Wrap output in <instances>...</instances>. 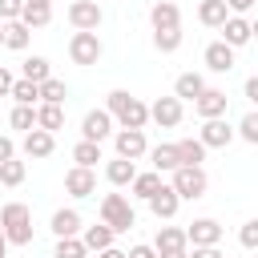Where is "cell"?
Listing matches in <instances>:
<instances>
[{
    "instance_id": "31",
    "label": "cell",
    "mask_w": 258,
    "mask_h": 258,
    "mask_svg": "<svg viewBox=\"0 0 258 258\" xmlns=\"http://www.w3.org/2000/svg\"><path fill=\"white\" fill-rule=\"evenodd\" d=\"M24 173H28V165H24L20 157H8V161H0V185L16 189V185L24 181Z\"/></svg>"
},
{
    "instance_id": "14",
    "label": "cell",
    "mask_w": 258,
    "mask_h": 258,
    "mask_svg": "<svg viewBox=\"0 0 258 258\" xmlns=\"http://www.w3.org/2000/svg\"><path fill=\"white\" fill-rule=\"evenodd\" d=\"M185 238H189V246H218L222 242V226H218V218H194L185 226Z\"/></svg>"
},
{
    "instance_id": "40",
    "label": "cell",
    "mask_w": 258,
    "mask_h": 258,
    "mask_svg": "<svg viewBox=\"0 0 258 258\" xmlns=\"http://www.w3.org/2000/svg\"><path fill=\"white\" fill-rule=\"evenodd\" d=\"M238 242H242L246 250H258V218L242 222V230H238Z\"/></svg>"
},
{
    "instance_id": "2",
    "label": "cell",
    "mask_w": 258,
    "mask_h": 258,
    "mask_svg": "<svg viewBox=\"0 0 258 258\" xmlns=\"http://www.w3.org/2000/svg\"><path fill=\"white\" fill-rule=\"evenodd\" d=\"M0 226H4V234H8L12 246H28V242H32V210H28L24 202L0 206Z\"/></svg>"
},
{
    "instance_id": "36",
    "label": "cell",
    "mask_w": 258,
    "mask_h": 258,
    "mask_svg": "<svg viewBox=\"0 0 258 258\" xmlns=\"http://www.w3.org/2000/svg\"><path fill=\"white\" fill-rule=\"evenodd\" d=\"M12 101H16V105H36V101H40V85L28 81V77H20V81L12 85Z\"/></svg>"
},
{
    "instance_id": "48",
    "label": "cell",
    "mask_w": 258,
    "mask_h": 258,
    "mask_svg": "<svg viewBox=\"0 0 258 258\" xmlns=\"http://www.w3.org/2000/svg\"><path fill=\"white\" fill-rule=\"evenodd\" d=\"M97 258H129V250H117V246H105Z\"/></svg>"
},
{
    "instance_id": "27",
    "label": "cell",
    "mask_w": 258,
    "mask_h": 258,
    "mask_svg": "<svg viewBox=\"0 0 258 258\" xmlns=\"http://www.w3.org/2000/svg\"><path fill=\"white\" fill-rule=\"evenodd\" d=\"M28 36H32V28H28L24 20H8V24H4V48L24 52V48H28Z\"/></svg>"
},
{
    "instance_id": "34",
    "label": "cell",
    "mask_w": 258,
    "mask_h": 258,
    "mask_svg": "<svg viewBox=\"0 0 258 258\" xmlns=\"http://www.w3.org/2000/svg\"><path fill=\"white\" fill-rule=\"evenodd\" d=\"M73 161H77V165H89V169H93V165L101 161V141H85V137H81V141L73 145Z\"/></svg>"
},
{
    "instance_id": "11",
    "label": "cell",
    "mask_w": 258,
    "mask_h": 258,
    "mask_svg": "<svg viewBox=\"0 0 258 258\" xmlns=\"http://www.w3.org/2000/svg\"><path fill=\"white\" fill-rule=\"evenodd\" d=\"M149 121H153L157 129L181 125V97H157V101L149 105Z\"/></svg>"
},
{
    "instance_id": "37",
    "label": "cell",
    "mask_w": 258,
    "mask_h": 258,
    "mask_svg": "<svg viewBox=\"0 0 258 258\" xmlns=\"http://www.w3.org/2000/svg\"><path fill=\"white\" fill-rule=\"evenodd\" d=\"M64 97H69V85H64V81L48 77V81L40 85V101H48V105H64Z\"/></svg>"
},
{
    "instance_id": "49",
    "label": "cell",
    "mask_w": 258,
    "mask_h": 258,
    "mask_svg": "<svg viewBox=\"0 0 258 258\" xmlns=\"http://www.w3.org/2000/svg\"><path fill=\"white\" fill-rule=\"evenodd\" d=\"M157 258H189V250H157Z\"/></svg>"
},
{
    "instance_id": "3",
    "label": "cell",
    "mask_w": 258,
    "mask_h": 258,
    "mask_svg": "<svg viewBox=\"0 0 258 258\" xmlns=\"http://www.w3.org/2000/svg\"><path fill=\"white\" fill-rule=\"evenodd\" d=\"M101 222L113 226L117 234H129V230L137 226V214H133V206H129L125 194H105V198H101Z\"/></svg>"
},
{
    "instance_id": "44",
    "label": "cell",
    "mask_w": 258,
    "mask_h": 258,
    "mask_svg": "<svg viewBox=\"0 0 258 258\" xmlns=\"http://www.w3.org/2000/svg\"><path fill=\"white\" fill-rule=\"evenodd\" d=\"M129 258H157V250L145 246V242H137V246H129Z\"/></svg>"
},
{
    "instance_id": "9",
    "label": "cell",
    "mask_w": 258,
    "mask_h": 258,
    "mask_svg": "<svg viewBox=\"0 0 258 258\" xmlns=\"http://www.w3.org/2000/svg\"><path fill=\"white\" fill-rule=\"evenodd\" d=\"M113 145H117V157H129V161H141L149 153L145 129H117L113 133Z\"/></svg>"
},
{
    "instance_id": "15",
    "label": "cell",
    "mask_w": 258,
    "mask_h": 258,
    "mask_svg": "<svg viewBox=\"0 0 258 258\" xmlns=\"http://www.w3.org/2000/svg\"><path fill=\"white\" fill-rule=\"evenodd\" d=\"M177 206H181V194H177L173 185H165V181H161V189L149 198V214H153L157 222H169V218L177 214Z\"/></svg>"
},
{
    "instance_id": "47",
    "label": "cell",
    "mask_w": 258,
    "mask_h": 258,
    "mask_svg": "<svg viewBox=\"0 0 258 258\" xmlns=\"http://www.w3.org/2000/svg\"><path fill=\"white\" fill-rule=\"evenodd\" d=\"M242 93H246V97L258 105V73H254V77H246V89H242Z\"/></svg>"
},
{
    "instance_id": "20",
    "label": "cell",
    "mask_w": 258,
    "mask_h": 258,
    "mask_svg": "<svg viewBox=\"0 0 258 258\" xmlns=\"http://www.w3.org/2000/svg\"><path fill=\"white\" fill-rule=\"evenodd\" d=\"M149 161H153L157 173H173V169L181 165V157H177V141H173V145H169V141L153 145V149H149Z\"/></svg>"
},
{
    "instance_id": "46",
    "label": "cell",
    "mask_w": 258,
    "mask_h": 258,
    "mask_svg": "<svg viewBox=\"0 0 258 258\" xmlns=\"http://www.w3.org/2000/svg\"><path fill=\"white\" fill-rule=\"evenodd\" d=\"M226 8H230L234 16H242V12H250V8H254V0H226Z\"/></svg>"
},
{
    "instance_id": "18",
    "label": "cell",
    "mask_w": 258,
    "mask_h": 258,
    "mask_svg": "<svg viewBox=\"0 0 258 258\" xmlns=\"http://www.w3.org/2000/svg\"><path fill=\"white\" fill-rule=\"evenodd\" d=\"M206 69L210 73H230L234 69V48L226 44V40H214V44H206Z\"/></svg>"
},
{
    "instance_id": "10",
    "label": "cell",
    "mask_w": 258,
    "mask_h": 258,
    "mask_svg": "<svg viewBox=\"0 0 258 258\" xmlns=\"http://www.w3.org/2000/svg\"><path fill=\"white\" fill-rule=\"evenodd\" d=\"M226 105H230L226 89H214V85H206V89H202V97L194 101V113H198L202 121H210V117H226Z\"/></svg>"
},
{
    "instance_id": "50",
    "label": "cell",
    "mask_w": 258,
    "mask_h": 258,
    "mask_svg": "<svg viewBox=\"0 0 258 258\" xmlns=\"http://www.w3.org/2000/svg\"><path fill=\"white\" fill-rule=\"evenodd\" d=\"M8 246H12V242H8V234H4V226H0V258H8Z\"/></svg>"
},
{
    "instance_id": "26",
    "label": "cell",
    "mask_w": 258,
    "mask_h": 258,
    "mask_svg": "<svg viewBox=\"0 0 258 258\" xmlns=\"http://www.w3.org/2000/svg\"><path fill=\"white\" fill-rule=\"evenodd\" d=\"M153 250H189V238L181 226H161L153 238Z\"/></svg>"
},
{
    "instance_id": "52",
    "label": "cell",
    "mask_w": 258,
    "mask_h": 258,
    "mask_svg": "<svg viewBox=\"0 0 258 258\" xmlns=\"http://www.w3.org/2000/svg\"><path fill=\"white\" fill-rule=\"evenodd\" d=\"M0 44H4V20H0Z\"/></svg>"
},
{
    "instance_id": "43",
    "label": "cell",
    "mask_w": 258,
    "mask_h": 258,
    "mask_svg": "<svg viewBox=\"0 0 258 258\" xmlns=\"http://www.w3.org/2000/svg\"><path fill=\"white\" fill-rule=\"evenodd\" d=\"M8 157H16V141L8 133H0V161H8Z\"/></svg>"
},
{
    "instance_id": "6",
    "label": "cell",
    "mask_w": 258,
    "mask_h": 258,
    "mask_svg": "<svg viewBox=\"0 0 258 258\" xmlns=\"http://www.w3.org/2000/svg\"><path fill=\"white\" fill-rule=\"evenodd\" d=\"M101 20H105V12H101L97 0H73V4H69V24H73L77 32H97Z\"/></svg>"
},
{
    "instance_id": "4",
    "label": "cell",
    "mask_w": 258,
    "mask_h": 258,
    "mask_svg": "<svg viewBox=\"0 0 258 258\" xmlns=\"http://www.w3.org/2000/svg\"><path fill=\"white\" fill-rule=\"evenodd\" d=\"M169 185L181 194V202H194V198H202V194L210 189V177H206V169H202V165H177Z\"/></svg>"
},
{
    "instance_id": "22",
    "label": "cell",
    "mask_w": 258,
    "mask_h": 258,
    "mask_svg": "<svg viewBox=\"0 0 258 258\" xmlns=\"http://www.w3.org/2000/svg\"><path fill=\"white\" fill-rule=\"evenodd\" d=\"M81 238H85V246H89V254H101L105 246H113V238H117V230L101 222V226H85V230H81Z\"/></svg>"
},
{
    "instance_id": "17",
    "label": "cell",
    "mask_w": 258,
    "mask_h": 258,
    "mask_svg": "<svg viewBox=\"0 0 258 258\" xmlns=\"http://www.w3.org/2000/svg\"><path fill=\"white\" fill-rule=\"evenodd\" d=\"M149 24L153 28H181V8L173 0H153L149 4Z\"/></svg>"
},
{
    "instance_id": "28",
    "label": "cell",
    "mask_w": 258,
    "mask_h": 258,
    "mask_svg": "<svg viewBox=\"0 0 258 258\" xmlns=\"http://www.w3.org/2000/svg\"><path fill=\"white\" fill-rule=\"evenodd\" d=\"M36 125L48 129V133L64 129V105H48V101H40V105H36Z\"/></svg>"
},
{
    "instance_id": "39",
    "label": "cell",
    "mask_w": 258,
    "mask_h": 258,
    "mask_svg": "<svg viewBox=\"0 0 258 258\" xmlns=\"http://www.w3.org/2000/svg\"><path fill=\"white\" fill-rule=\"evenodd\" d=\"M238 137L250 141V145H258V109H250V113L238 121Z\"/></svg>"
},
{
    "instance_id": "30",
    "label": "cell",
    "mask_w": 258,
    "mask_h": 258,
    "mask_svg": "<svg viewBox=\"0 0 258 258\" xmlns=\"http://www.w3.org/2000/svg\"><path fill=\"white\" fill-rule=\"evenodd\" d=\"M129 189H133V198H141V202H149V198H153V194L161 189V173H157V169H149V173H137Z\"/></svg>"
},
{
    "instance_id": "16",
    "label": "cell",
    "mask_w": 258,
    "mask_h": 258,
    "mask_svg": "<svg viewBox=\"0 0 258 258\" xmlns=\"http://www.w3.org/2000/svg\"><path fill=\"white\" fill-rule=\"evenodd\" d=\"M222 40L230 44V48H242V44H250L254 40V28H250V20L246 16H226V24H222Z\"/></svg>"
},
{
    "instance_id": "21",
    "label": "cell",
    "mask_w": 258,
    "mask_h": 258,
    "mask_svg": "<svg viewBox=\"0 0 258 258\" xmlns=\"http://www.w3.org/2000/svg\"><path fill=\"white\" fill-rule=\"evenodd\" d=\"M105 177H109V185L125 189V185H133V177H137V165H133L129 157H113V161L105 165Z\"/></svg>"
},
{
    "instance_id": "45",
    "label": "cell",
    "mask_w": 258,
    "mask_h": 258,
    "mask_svg": "<svg viewBox=\"0 0 258 258\" xmlns=\"http://www.w3.org/2000/svg\"><path fill=\"white\" fill-rule=\"evenodd\" d=\"M189 258H222V250H218V246H194Z\"/></svg>"
},
{
    "instance_id": "19",
    "label": "cell",
    "mask_w": 258,
    "mask_h": 258,
    "mask_svg": "<svg viewBox=\"0 0 258 258\" xmlns=\"http://www.w3.org/2000/svg\"><path fill=\"white\" fill-rule=\"evenodd\" d=\"M48 230H52L56 238H73V234H81V230H85V222H81V214L69 206V210H56V214H52Z\"/></svg>"
},
{
    "instance_id": "5",
    "label": "cell",
    "mask_w": 258,
    "mask_h": 258,
    "mask_svg": "<svg viewBox=\"0 0 258 258\" xmlns=\"http://www.w3.org/2000/svg\"><path fill=\"white\" fill-rule=\"evenodd\" d=\"M69 56H73V64H97V60L105 56V44H101L97 32H73Z\"/></svg>"
},
{
    "instance_id": "35",
    "label": "cell",
    "mask_w": 258,
    "mask_h": 258,
    "mask_svg": "<svg viewBox=\"0 0 258 258\" xmlns=\"http://www.w3.org/2000/svg\"><path fill=\"white\" fill-rule=\"evenodd\" d=\"M153 48L157 52H177L181 48V28H153Z\"/></svg>"
},
{
    "instance_id": "41",
    "label": "cell",
    "mask_w": 258,
    "mask_h": 258,
    "mask_svg": "<svg viewBox=\"0 0 258 258\" xmlns=\"http://www.w3.org/2000/svg\"><path fill=\"white\" fill-rule=\"evenodd\" d=\"M20 12H24V0H0V20L8 24V20H20Z\"/></svg>"
},
{
    "instance_id": "23",
    "label": "cell",
    "mask_w": 258,
    "mask_h": 258,
    "mask_svg": "<svg viewBox=\"0 0 258 258\" xmlns=\"http://www.w3.org/2000/svg\"><path fill=\"white\" fill-rule=\"evenodd\" d=\"M20 20H24L28 28H44V24L52 20V0H24Z\"/></svg>"
},
{
    "instance_id": "38",
    "label": "cell",
    "mask_w": 258,
    "mask_h": 258,
    "mask_svg": "<svg viewBox=\"0 0 258 258\" xmlns=\"http://www.w3.org/2000/svg\"><path fill=\"white\" fill-rule=\"evenodd\" d=\"M24 77H28V81H36V85H44V81L52 77V69H48V60H44V56H28V60H24Z\"/></svg>"
},
{
    "instance_id": "13",
    "label": "cell",
    "mask_w": 258,
    "mask_h": 258,
    "mask_svg": "<svg viewBox=\"0 0 258 258\" xmlns=\"http://www.w3.org/2000/svg\"><path fill=\"white\" fill-rule=\"evenodd\" d=\"M64 194H69V198H93V194H97V173H93L89 165H73V169L64 173Z\"/></svg>"
},
{
    "instance_id": "32",
    "label": "cell",
    "mask_w": 258,
    "mask_h": 258,
    "mask_svg": "<svg viewBox=\"0 0 258 258\" xmlns=\"http://www.w3.org/2000/svg\"><path fill=\"white\" fill-rule=\"evenodd\" d=\"M52 258H89V246H85V238H81V234H73V238H56Z\"/></svg>"
},
{
    "instance_id": "51",
    "label": "cell",
    "mask_w": 258,
    "mask_h": 258,
    "mask_svg": "<svg viewBox=\"0 0 258 258\" xmlns=\"http://www.w3.org/2000/svg\"><path fill=\"white\" fill-rule=\"evenodd\" d=\"M250 28H254V40H258V20H250Z\"/></svg>"
},
{
    "instance_id": "33",
    "label": "cell",
    "mask_w": 258,
    "mask_h": 258,
    "mask_svg": "<svg viewBox=\"0 0 258 258\" xmlns=\"http://www.w3.org/2000/svg\"><path fill=\"white\" fill-rule=\"evenodd\" d=\"M8 125H12V129H20V133L36 129V105H12V113H8Z\"/></svg>"
},
{
    "instance_id": "25",
    "label": "cell",
    "mask_w": 258,
    "mask_h": 258,
    "mask_svg": "<svg viewBox=\"0 0 258 258\" xmlns=\"http://www.w3.org/2000/svg\"><path fill=\"white\" fill-rule=\"evenodd\" d=\"M202 89H206V77H202V73H181V77L173 81V97H181V101H198Z\"/></svg>"
},
{
    "instance_id": "12",
    "label": "cell",
    "mask_w": 258,
    "mask_h": 258,
    "mask_svg": "<svg viewBox=\"0 0 258 258\" xmlns=\"http://www.w3.org/2000/svg\"><path fill=\"white\" fill-rule=\"evenodd\" d=\"M113 125H117V121H113L109 109H89L85 121H81V137H85V141H105V137L113 133Z\"/></svg>"
},
{
    "instance_id": "29",
    "label": "cell",
    "mask_w": 258,
    "mask_h": 258,
    "mask_svg": "<svg viewBox=\"0 0 258 258\" xmlns=\"http://www.w3.org/2000/svg\"><path fill=\"white\" fill-rule=\"evenodd\" d=\"M177 157H181V165H202L206 161V141L202 137H181L177 141Z\"/></svg>"
},
{
    "instance_id": "42",
    "label": "cell",
    "mask_w": 258,
    "mask_h": 258,
    "mask_svg": "<svg viewBox=\"0 0 258 258\" xmlns=\"http://www.w3.org/2000/svg\"><path fill=\"white\" fill-rule=\"evenodd\" d=\"M12 85H16V77H12V73L0 64V97H12Z\"/></svg>"
},
{
    "instance_id": "7",
    "label": "cell",
    "mask_w": 258,
    "mask_h": 258,
    "mask_svg": "<svg viewBox=\"0 0 258 258\" xmlns=\"http://www.w3.org/2000/svg\"><path fill=\"white\" fill-rule=\"evenodd\" d=\"M52 149H56V133H48V129H28L24 137H20V153L24 157H32V161H44V157H52Z\"/></svg>"
},
{
    "instance_id": "1",
    "label": "cell",
    "mask_w": 258,
    "mask_h": 258,
    "mask_svg": "<svg viewBox=\"0 0 258 258\" xmlns=\"http://www.w3.org/2000/svg\"><path fill=\"white\" fill-rule=\"evenodd\" d=\"M105 109L113 113V121H117L121 129H145V125H149V105H145L141 97H129L125 89H113Z\"/></svg>"
},
{
    "instance_id": "8",
    "label": "cell",
    "mask_w": 258,
    "mask_h": 258,
    "mask_svg": "<svg viewBox=\"0 0 258 258\" xmlns=\"http://www.w3.org/2000/svg\"><path fill=\"white\" fill-rule=\"evenodd\" d=\"M198 137L206 141V149H226L234 137H238V129L226 121V117H210V121H202V129H198Z\"/></svg>"
},
{
    "instance_id": "24",
    "label": "cell",
    "mask_w": 258,
    "mask_h": 258,
    "mask_svg": "<svg viewBox=\"0 0 258 258\" xmlns=\"http://www.w3.org/2000/svg\"><path fill=\"white\" fill-rule=\"evenodd\" d=\"M226 16H230L226 0H202V4H198V20H202L206 28H222Z\"/></svg>"
}]
</instances>
